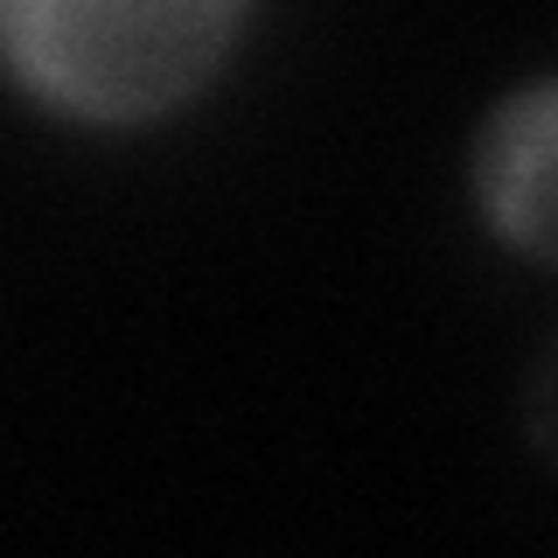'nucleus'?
<instances>
[{
  "instance_id": "nucleus-1",
  "label": "nucleus",
  "mask_w": 558,
  "mask_h": 558,
  "mask_svg": "<svg viewBox=\"0 0 558 558\" xmlns=\"http://www.w3.org/2000/svg\"><path fill=\"white\" fill-rule=\"evenodd\" d=\"M252 0H0L14 84L77 126L182 112L231 63Z\"/></svg>"
},
{
  "instance_id": "nucleus-2",
  "label": "nucleus",
  "mask_w": 558,
  "mask_h": 558,
  "mask_svg": "<svg viewBox=\"0 0 558 558\" xmlns=\"http://www.w3.org/2000/svg\"><path fill=\"white\" fill-rule=\"evenodd\" d=\"M468 189L488 238L558 272V77L517 84L482 112Z\"/></svg>"
},
{
  "instance_id": "nucleus-3",
  "label": "nucleus",
  "mask_w": 558,
  "mask_h": 558,
  "mask_svg": "<svg viewBox=\"0 0 558 558\" xmlns=\"http://www.w3.org/2000/svg\"><path fill=\"white\" fill-rule=\"evenodd\" d=\"M523 433H531V447L558 468V336L537 349L531 377H523Z\"/></svg>"
}]
</instances>
